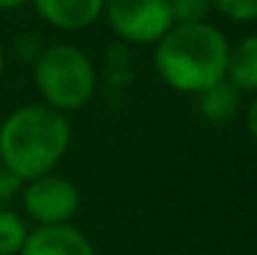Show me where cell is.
Wrapping results in <instances>:
<instances>
[{
  "label": "cell",
  "mask_w": 257,
  "mask_h": 255,
  "mask_svg": "<svg viewBox=\"0 0 257 255\" xmlns=\"http://www.w3.org/2000/svg\"><path fill=\"white\" fill-rule=\"evenodd\" d=\"M43 50H45V48L40 45V38H38V35H33V33L20 35V40H18V53H20V58H23V60L35 63V60L40 58V53H43Z\"/></svg>",
  "instance_id": "cell-13"
},
{
  "label": "cell",
  "mask_w": 257,
  "mask_h": 255,
  "mask_svg": "<svg viewBox=\"0 0 257 255\" xmlns=\"http://www.w3.org/2000/svg\"><path fill=\"white\" fill-rule=\"evenodd\" d=\"M102 13L110 28L135 45L158 43L175 25L168 0H105Z\"/></svg>",
  "instance_id": "cell-4"
},
{
  "label": "cell",
  "mask_w": 257,
  "mask_h": 255,
  "mask_svg": "<svg viewBox=\"0 0 257 255\" xmlns=\"http://www.w3.org/2000/svg\"><path fill=\"white\" fill-rule=\"evenodd\" d=\"M68 145V118L45 103L23 105L0 125V163L23 183L53 173Z\"/></svg>",
  "instance_id": "cell-1"
},
{
  "label": "cell",
  "mask_w": 257,
  "mask_h": 255,
  "mask_svg": "<svg viewBox=\"0 0 257 255\" xmlns=\"http://www.w3.org/2000/svg\"><path fill=\"white\" fill-rule=\"evenodd\" d=\"M33 5L45 23L60 30H83L105 10V0H33Z\"/></svg>",
  "instance_id": "cell-7"
},
{
  "label": "cell",
  "mask_w": 257,
  "mask_h": 255,
  "mask_svg": "<svg viewBox=\"0 0 257 255\" xmlns=\"http://www.w3.org/2000/svg\"><path fill=\"white\" fill-rule=\"evenodd\" d=\"M92 60L75 45H53L35 60V85L45 105L68 113L83 108L95 93Z\"/></svg>",
  "instance_id": "cell-3"
},
{
  "label": "cell",
  "mask_w": 257,
  "mask_h": 255,
  "mask_svg": "<svg viewBox=\"0 0 257 255\" xmlns=\"http://www.w3.org/2000/svg\"><path fill=\"white\" fill-rule=\"evenodd\" d=\"M28 0H0V10H15L20 5H25Z\"/></svg>",
  "instance_id": "cell-16"
},
{
  "label": "cell",
  "mask_w": 257,
  "mask_h": 255,
  "mask_svg": "<svg viewBox=\"0 0 257 255\" xmlns=\"http://www.w3.org/2000/svg\"><path fill=\"white\" fill-rule=\"evenodd\" d=\"M212 8L235 23L257 20V0H212Z\"/></svg>",
  "instance_id": "cell-12"
},
{
  "label": "cell",
  "mask_w": 257,
  "mask_h": 255,
  "mask_svg": "<svg viewBox=\"0 0 257 255\" xmlns=\"http://www.w3.org/2000/svg\"><path fill=\"white\" fill-rule=\"evenodd\" d=\"M225 78L240 90L257 93V33L242 38L235 48H230Z\"/></svg>",
  "instance_id": "cell-9"
},
{
  "label": "cell",
  "mask_w": 257,
  "mask_h": 255,
  "mask_svg": "<svg viewBox=\"0 0 257 255\" xmlns=\"http://www.w3.org/2000/svg\"><path fill=\"white\" fill-rule=\"evenodd\" d=\"M168 3L175 23H205L212 10V0H168Z\"/></svg>",
  "instance_id": "cell-11"
},
{
  "label": "cell",
  "mask_w": 257,
  "mask_h": 255,
  "mask_svg": "<svg viewBox=\"0 0 257 255\" xmlns=\"http://www.w3.org/2000/svg\"><path fill=\"white\" fill-rule=\"evenodd\" d=\"M3 68H5V58H3V48H0V78H3Z\"/></svg>",
  "instance_id": "cell-17"
},
{
  "label": "cell",
  "mask_w": 257,
  "mask_h": 255,
  "mask_svg": "<svg viewBox=\"0 0 257 255\" xmlns=\"http://www.w3.org/2000/svg\"><path fill=\"white\" fill-rule=\"evenodd\" d=\"M20 255H95L90 240L73 225H40L28 233Z\"/></svg>",
  "instance_id": "cell-6"
},
{
  "label": "cell",
  "mask_w": 257,
  "mask_h": 255,
  "mask_svg": "<svg viewBox=\"0 0 257 255\" xmlns=\"http://www.w3.org/2000/svg\"><path fill=\"white\" fill-rule=\"evenodd\" d=\"M240 93H242L240 88H235L227 78H222L215 85L205 88L202 93H197L200 95V113L212 123H225V120L237 115L240 100H242Z\"/></svg>",
  "instance_id": "cell-8"
},
{
  "label": "cell",
  "mask_w": 257,
  "mask_h": 255,
  "mask_svg": "<svg viewBox=\"0 0 257 255\" xmlns=\"http://www.w3.org/2000/svg\"><path fill=\"white\" fill-rule=\"evenodd\" d=\"M155 45L160 78L180 93H202L227 75L230 43L207 20L175 23Z\"/></svg>",
  "instance_id": "cell-2"
},
{
  "label": "cell",
  "mask_w": 257,
  "mask_h": 255,
  "mask_svg": "<svg viewBox=\"0 0 257 255\" xmlns=\"http://www.w3.org/2000/svg\"><path fill=\"white\" fill-rule=\"evenodd\" d=\"M25 213L40 225H65L80 205L78 188L63 175H40L23 185Z\"/></svg>",
  "instance_id": "cell-5"
},
{
  "label": "cell",
  "mask_w": 257,
  "mask_h": 255,
  "mask_svg": "<svg viewBox=\"0 0 257 255\" xmlns=\"http://www.w3.org/2000/svg\"><path fill=\"white\" fill-rule=\"evenodd\" d=\"M20 190H23V180H20L15 173H10L8 168L0 165V203L15 198Z\"/></svg>",
  "instance_id": "cell-14"
},
{
  "label": "cell",
  "mask_w": 257,
  "mask_h": 255,
  "mask_svg": "<svg viewBox=\"0 0 257 255\" xmlns=\"http://www.w3.org/2000/svg\"><path fill=\"white\" fill-rule=\"evenodd\" d=\"M245 125L250 130V135L257 140V95L252 98V103L247 105V115H245Z\"/></svg>",
  "instance_id": "cell-15"
},
{
  "label": "cell",
  "mask_w": 257,
  "mask_h": 255,
  "mask_svg": "<svg viewBox=\"0 0 257 255\" xmlns=\"http://www.w3.org/2000/svg\"><path fill=\"white\" fill-rule=\"evenodd\" d=\"M28 240V228L23 218L13 210L0 208V255H20Z\"/></svg>",
  "instance_id": "cell-10"
}]
</instances>
